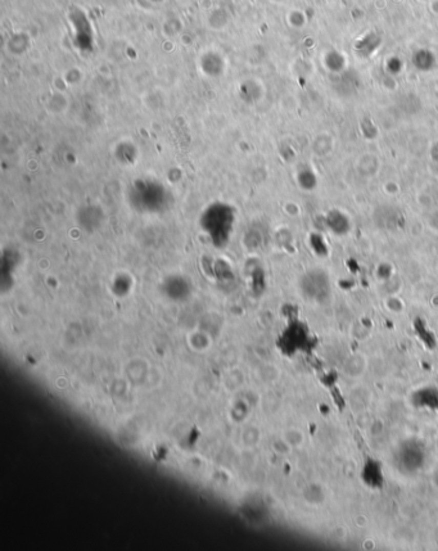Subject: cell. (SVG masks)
Returning a JSON list of instances; mask_svg holds the SVG:
<instances>
[{
    "mask_svg": "<svg viewBox=\"0 0 438 551\" xmlns=\"http://www.w3.org/2000/svg\"><path fill=\"white\" fill-rule=\"evenodd\" d=\"M429 224H430V227L433 228V229L438 230V211H435V212L433 213V216L430 217V220H429Z\"/></svg>",
    "mask_w": 438,
    "mask_h": 551,
    "instance_id": "cell-3",
    "label": "cell"
},
{
    "mask_svg": "<svg viewBox=\"0 0 438 551\" xmlns=\"http://www.w3.org/2000/svg\"><path fill=\"white\" fill-rule=\"evenodd\" d=\"M325 224L330 232L336 235H344L351 229V221L344 212L339 210L329 211L325 216Z\"/></svg>",
    "mask_w": 438,
    "mask_h": 551,
    "instance_id": "cell-1",
    "label": "cell"
},
{
    "mask_svg": "<svg viewBox=\"0 0 438 551\" xmlns=\"http://www.w3.org/2000/svg\"><path fill=\"white\" fill-rule=\"evenodd\" d=\"M316 175L314 174L312 170H302L300 175V184L305 189L311 190L316 187Z\"/></svg>",
    "mask_w": 438,
    "mask_h": 551,
    "instance_id": "cell-2",
    "label": "cell"
}]
</instances>
